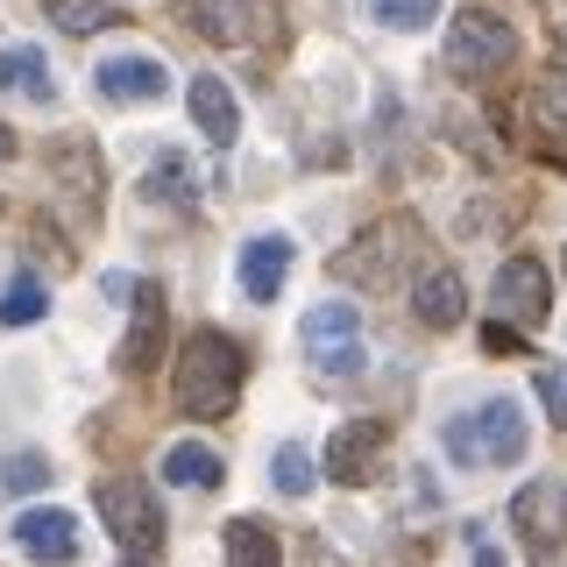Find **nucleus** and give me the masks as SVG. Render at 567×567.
<instances>
[{"label": "nucleus", "mask_w": 567, "mask_h": 567, "mask_svg": "<svg viewBox=\"0 0 567 567\" xmlns=\"http://www.w3.org/2000/svg\"><path fill=\"white\" fill-rule=\"evenodd\" d=\"M511 532H518L532 554H554L567 539V483L560 475H532V483L511 496Z\"/></svg>", "instance_id": "obj_8"}, {"label": "nucleus", "mask_w": 567, "mask_h": 567, "mask_svg": "<svg viewBox=\"0 0 567 567\" xmlns=\"http://www.w3.org/2000/svg\"><path fill=\"white\" fill-rule=\"evenodd\" d=\"M100 518L121 539V554H135V560H150L156 546H164V511H156V489L135 483V475H106V483H100Z\"/></svg>", "instance_id": "obj_4"}, {"label": "nucleus", "mask_w": 567, "mask_h": 567, "mask_svg": "<svg viewBox=\"0 0 567 567\" xmlns=\"http://www.w3.org/2000/svg\"><path fill=\"white\" fill-rule=\"evenodd\" d=\"M489 306H496V319H504V327H518V333L546 327V312H554V284H546V262H539V256H511L504 270H496Z\"/></svg>", "instance_id": "obj_7"}, {"label": "nucleus", "mask_w": 567, "mask_h": 567, "mask_svg": "<svg viewBox=\"0 0 567 567\" xmlns=\"http://www.w3.org/2000/svg\"><path fill=\"white\" fill-rule=\"evenodd\" d=\"M518 58V29L504 22L496 8H461L447 22V71L454 79H496Z\"/></svg>", "instance_id": "obj_3"}, {"label": "nucleus", "mask_w": 567, "mask_h": 567, "mask_svg": "<svg viewBox=\"0 0 567 567\" xmlns=\"http://www.w3.org/2000/svg\"><path fill=\"white\" fill-rule=\"evenodd\" d=\"M0 93H29V100H58V85H50V64L35 43H14L0 50Z\"/></svg>", "instance_id": "obj_19"}, {"label": "nucleus", "mask_w": 567, "mask_h": 567, "mask_svg": "<svg viewBox=\"0 0 567 567\" xmlns=\"http://www.w3.org/2000/svg\"><path fill=\"white\" fill-rule=\"evenodd\" d=\"M383 454H390V425L383 419H348V425H333V440H327V475L348 483V489H362V483H377Z\"/></svg>", "instance_id": "obj_9"}, {"label": "nucleus", "mask_w": 567, "mask_h": 567, "mask_svg": "<svg viewBox=\"0 0 567 567\" xmlns=\"http://www.w3.org/2000/svg\"><path fill=\"white\" fill-rule=\"evenodd\" d=\"M369 14H377L383 29H398V35H419V29H433L440 0H369Z\"/></svg>", "instance_id": "obj_24"}, {"label": "nucleus", "mask_w": 567, "mask_h": 567, "mask_svg": "<svg viewBox=\"0 0 567 567\" xmlns=\"http://www.w3.org/2000/svg\"><path fill=\"white\" fill-rule=\"evenodd\" d=\"M270 483H277V496H312V489H319V468H312V454L284 440V447L270 454Z\"/></svg>", "instance_id": "obj_23"}, {"label": "nucleus", "mask_w": 567, "mask_h": 567, "mask_svg": "<svg viewBox=\"0 0 567 567\" xmlns=\"http://www.w3.org/2000/svg\"><path fill=\"white\" fill-rule=\"evenodd\" d=\"M177 14H185L206 43H227V50L256 35V8H248V0H177Z\"/></svg>", "instance_id": "obj_14"}, {"label": "nucleus", "mask_w": 567, "mask_h": 567, "mask_svg": "<svg viewBox=\"0 0 567 567\" xmlns=\"http://www.w3.org/2000/svg\"><path fill=\"white\" fill-rule=\"evenodd\" d=\"M468 546H475V567H504V554H496V539H483L475 525H468Z\"/></svg>", "instance_id": "obj_29"}, {"label": "nucleus", "mask_w": 567, "mask_h": 567, "mask_svg": "<svg viewBox=\"0 0 567 567\" xmlns=\"http://www.w3.org/2000/svg\"><path fill=\"white\" fill-rule=\"evenodd\" d=\"M14 546H22L29 560H79V525H71V511H50V504H35L14 518Z\"/></svg>", "instance_id": "obj_13"}, {"label": "nucleus", "mask_w": 567, "mask_h": 567, "mask_svg": "<svg viewBox=\"0 0 567 567\" xmlns=\"http://www.w3.org/2000/svg\"><path fill=\"white\" fill-rule=\"evenodd\" d=\"M412 312L425 319V327H461V319H468V291H461L454 270H433V277L412 291Z\"/></svg>", "instance_id": "obj_17"}, {"label": "nucleus", "mask_w": 567, "mask_h": 567, "mask_svg": "<svg viewBox=\"0 0 567 567\" xmlns=\"http://www.w3.org/2000/svg\"><path fill=\"white\" fill-rule=\"evenodd\" d=\"M404 256H419V220L390 213V220H377L354 248H341V256H333V277H341V284H390Z\"/></svg>", "instance_id": "obj_6"}, {"label": "nucleus", "mask_w": 567, "mask_h": 567, "mask_svg": "<svg viewBox=\"0 0 567 567\" xmlns=\"http://www.w3.org/2000/svg\"><path fill=\"white\" fill-rule=\"evenodd\" d=\"M50 475H58V468H50L43 454H8V461H0V489H8V496H35V489H50Z\"/></svg>", "instance_id": "obj_25"}, {"label": "nucleus", "mask_w": 567, "mask_h": 567, "mask_svg": "<svg viewBox=\"0 0 567 567\" xmlns=\"http://www.w3.org/2000/svg\"><path fill=\"white\" fill-rule=\"evenodd\" d=\"M100 93L121 100V106H150V100L171 93V64L150 58V50H121V58L100 64Z\"/></svg>", "instance_id": "obj_12"}, {"label": "nucleus", "mask_w": 567, "mask_h": 567, "mask_svg": "<svg viewBox=\"0 0 567 567\" xmlns=\"http://www.w3.org/2000/svg\"><path fill=\"white\" fill-rule=\"evenodd\" d=\"M185 100H192V121L206 128V142H235L241 135V106H235V93H227L213 71H199V79L185 85Z\"/></svg>", "instance_id": "obj_15"}, {"label": "nucleus", "mask_w": 567, "mask_h": 567, "mask_svg": "<svg viewBox=\"0 0 567 567\" xmlns=\"http://www.w3.org/2000/svg\"><path fill=\"white\" fill-rule=\"evenodd\" d=\"M164 341H171V312H164V284H135V327L121 333V354L114 362L128 377H150L164 362Z\"/></svg>", "instance_id": "obj_10"}, {"label": "nucleus", "mask_w": 567, "mask_h": 567, "mask_svg": "<svg viewBox=\"0 0 567 567\" xmlns=\"http://www.w3.org/2000/svg\"><path fill=\"white\" fill-rule=\"evenodd\" d=\"M560 50H567V29H560Z\"/></svg>", "instance_id": "obj_32"}, {"label": "nucleus", "mask_w": 567, "mask_h": 567, "mask_svg": "<svg viewBox=\"0 0 567 567\" xmlns=\"http://www.w3.org/2000/svg\"><path fill=\"white\" fill-rule=\"evenodd\" d=\"M227 567H284V546L262 518H235L227 525Z\"/></svg>", "instance_id": "obj_20"}, {"label": "nucleus", "mask_w": 567, "mask_h": 567, "mask_svg": "<svg viewBox=\"0 0 567 567\" xmlns=\"http://www.w3.org/2000/svg\"><path fill=\"white\" fill-rule=\"evenodd\" d=\"M43 14L64 35H100V29H114L128 8H121V0H43Z\"/></svg>", "instance_id": "obj_21"}, {"label": "nucleus", "mask_w": 567, "mask_h": 567, "mask_svg": "<svg viewBox=\"0 0 567 567\" xmlns=\"http://www.w3.org/2000/svg\"><path fill=\"white\" fill-rule=\"evenodd\" d=\"M539 404L567 425V369H560V362H546V369H539Z\"/></svg>", "instance_id": "obj_27"}, {"label": "nucleus", "mask_w": 567, "mask_h": 567, "mask_svg": "<svg viewBox=\"0 0 567 567\" xmlns=\"http://www.w3.org/2000/svg\"><path fill=\"white\" fill-rule=\"evenodd\" d=\"M220 475H227V461L206 440H177L164 454V483H177V489H220Z\"/></svg>", "instance_id": "obj_16"}, {"label": "nucleus", "mask_w": 567, "mask_h": 567, "mask_svg": "<svg viewBox=\"0 0 567 567\" xmlns=\"http://www.w3.org/2000/svg\"><path fill=\"white\" fill-rule=\"evenodd\" d=\"M121 567H142V560H135V554H128V560H121Z\"/></svg>", "instance_id": "obj_31"}, {"label": "nucleus", "mask_w": 567, "mask_h": 567, "mask_svg": "<svg viewBox=\"0 0 567 567\" xmlns=\"http://www.w3.org/2000/svg\"><path fill=\"white\" fill-rule=\"evenodd\" d=\"M483 341H489V354H511V348H525V333H518V327H504V319H496V327L483 333Z\"/></svg>", "instance_id": "obj_28"}, {"label": "nucleus", "mask_w": 567, "mask_h": 567, "mask_svg": "<svg viewBox=\"0 0 567 567\" xmlns=\"http://www.w3.org/2000/svg\"><path fill=\"white\" fill-rule=\"evenodd\" d=\"M142 199H150V206H192V199H199V171H192L177 150H164L150 164V177H142Z\"/></svg>", "instance_id": "obj_18"}, {"label": "nucleus", "mask_w": 567, "mask_h": 567, "mask_svg": "<svg viewBox=\"0 0 567 567\" xmlns=\"http://www.w3.org/2000/svg\"><path fill=\"white\" fill-rule=\"evenodd\" d=\"M291 262H298V248L284 241V235H256V241H241V256H235V284H241V298H248V306H270V298L284 291V277H291Z\"/></svg>", "instance_id": "obj_11"}, {"label": "nucleus", "mask_w": 567, "mask_h": 567, "mask_svg": "<svg viewBox=\"0 0 567 567\" xmlns=\"http://www.w3.org/2000/svg\"><path fill=\"white\" fill-rule=\"evenodd\" d=\"M298 341H306V362L319 377H354L362 369V319H354L348 298H327L298 319Z\"/></svg>", "instance_id": "obj_5"}, {"label": "nucleus", "mask_w": 567, "mask_h": 567, "mask_svg": "<svg viewBox=\"0 0 567 567\" xmlns=\"http://www.w3.org/2000/svg\"><path fill=\"white\" fill-rule=\"evenodd\" d=\"M447 454L461 468H518L525 447H532V425H525V404L518 398H489L483 412L468 419H447Z\"/></svg>", "instance_id": "obj_2"}, {"label": "nucleus", "mask_w": 567, "mask_h": 567, "mask_svg": "<svg viewBox=\"0 0 567 567\" xmlns=\"http://www.w3.org/2000/svg\"><path fill=\"white\" fill-rule=\"evenodd\" d=\"M43 312H50V291H43V277L14 270L8 284H0V327H35Z\"/></svg>", "instance_id": "obj_22"}, {"label": "nucleus", "mask_w": 567, "mask_h": 567, "mask_svg": "<svg viewBox=\"0 0 567 567\" xmlns=\"http://www.w3.org/2000/svg\"><path fill=\"white\" fill-rule=\"evenodd\" d=\"M241 383H248V354L227 341L220 327L185 333V348H177V377H171L177 412H185V419H227L241 404Z\"/></svg>", "instance_id": "obj_1"}, {"label": "nucleus", "mask_w": 567, "mask_h": 567, "mask_svg": "<svg viewBox=\"0 0 567 567\" xmlns=\"http://www.w3.org/2000/svg\"><path fill=\"white\" fill-rule=\"evenodd\" d=\"M8 156H14V135H8V128H0V164H8Z\"/></svg>", "instance_id": "obj_30"}, {"label": "nucleus", "mask_w": 567, "mask_h": 567, "mask_svg": "<svg viewBox=\"0 0 567 567\" xmlns=\"http://www.w3.org/2000/svg\"><path fill=\"white\" fill-rule=\"evenodd\" d=\"M532 106H539V114H546V121H554V128H567V64H560V71H554V79H546V85H539V100H532Z\"/></svg>", "instance_id": "obj_26"}]
</instances>
